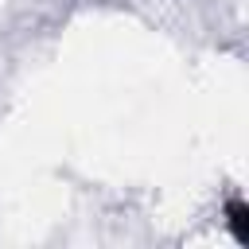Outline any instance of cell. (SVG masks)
Instances as JSON below:
<instances>
[{
	"label": "cell",
	"instance_id": "cell-1",
	"mask_svg": "<svg viewBox=\"0 0 249 249\" xmlns=\"http://www.w3.org/2000/svg\"><path fill=\"white\" fill-rule=\"evenodd\" d=\"M226 214H230V230H233V237H237L241 245H249V206H245L241 198H233Z\"/></svg>",
	"mask_w": 249,
	"mask_h": 249
}]
</instances>
